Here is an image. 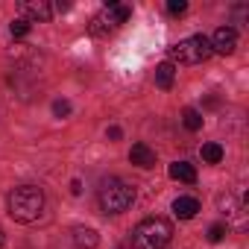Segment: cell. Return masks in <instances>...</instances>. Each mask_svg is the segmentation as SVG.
Listing matches in <instances>:
<instances>
[{
	"instance_id": "13",
	"label": "cell",
	"mask_w": 249,
	"mask_h": 249,
	"mask_svg": "<svg viewBox=\"0 0 249 249\" xmlns=\"http://www.w3.org/2000/svg\"><path fill=\"white\" fill-rule=\"evenodd\" d=\"M182 123H185V129L196 132V129H202V114H199L196 108H185V111H182Z\"/></svg>"
},
{
	"instance_id": "14",
	"label": "cell",
	"mask_w": 249,
	"mask_h": 249,
	"mask_svg": "<svg viewBox=\"0 0 249 249\" xmlns=\"http://www.w3.org/2000/svg\"><path fill=\"white\" fill-rule=\"evenodd\" d=\"M202 161H208V164H220L223 161V147L220 144H202Z\"/></svg>"
},
{
	"instance_id": "19",
	"label": "cell",
	"mask_w": 249,
	"mask_h": 249,
	"mask_svg": "<svg viewBox=\"0 0 249 249\" xmlns=\"http://www.w3.org/2000/svg\"><path fill=\"white\" fill-rule=\"evenodd\" d=\"M120 135H123L120 126H111V129H108V138H111V141H120Z\"/></svg>"
},
{
	"instance_id": "16",
	"label": "cell",
	"mask_w": 249,
	"mask_h": 249,
	"mask_svg": "<svg viewBox=\"0 0 249 249\" xmlns=\"http://www.w3.org/2000/svg\"><path fill=\"white\" fill-rule=\"evenodd\" d=\"M223 237H226V226H223V223H217V226L208 229V240H211V243H220Z\"/></svg>"
},
{
	"instance_id": "17",
	"label": "cell",
	"mask_w": 249,
	"mask_h": 249,
	"mask_svg": "<svg viewBox=\"0 0 249 249\" xmlns=\"http://www.w3.org/2000/svg\"><path fill=\"white\" fill-rule=\"evenodd\" d=\"M53 114H56V117H68V114H71V103H68V100H56V103H53Z\"/></svg>"
},
{
	"instance_id": "10",
	"label": "cell",
	"mask_w": 249,
	"mask_h": 249,
	"mask_svg": "<svg viewBox=\"0 0 249 249\" xmlns=\"http://www.w3.org/2000/svg\"><path fill=\"white\" fill-rule=\"evenodd\" d=\"M196 211H199V199H194V196H179L173 202V214L179 220H191V217H196Z\"/></svg>"
},
{
	"instance_id": "6",
	"label": "cell",
	"mask_w": 249,
	"mask_h": 249,
	"mask_svg": "<svg viewBox=\"0 0 249 249\" xmlns=\"http://www.w3.org/2000/svg\"><path fill=\"white\" fill-rule=\"evenodd\" d=\"M208 41H211V50H214V53L229 56V53H234V47H237V33H234L231 27H220V30L214 33V38H208Z\"/></svg>"
},
{
	"instance_id": "1",
	"label": "cell",
	"mask_w": 249,
	"mask_h": 249,
	"mask_svg": "<svg viewBox=\"0 0 249 249\" xmlns=\"http://www.w3.org/2000/svg\"><path fill=\"white\" fill-rule=\"evenodd\" d=\"M44 211V194L36 185H21L9 194V214L18 223H36Z\"/></svg>"
},
{
	"instance_id": "5",
	"label": "cell",
	"mask_w": 249,
	"mask_h": 249,
	"mask_svg": "<svg viewBox=\"0 0 249 249\" xmlns=\"http://www.w3.org/2000/svg\"><path fill=\"white\" fill-rule=\"evenodd\" d=\"M129 15H132V9H129V6H123V3H108L100 15H94V18H91L88 33H91L94 38H106V36H111L120 24H126V21H129Z\"/></svg>"
},
{
	"instance_id": "3",
	"label": "cell",
	"mask_w": 249,
	"mask_h": 249,
	"mask_svg": "<svg viewBox=\"0 0 249 249\" xmlns=\"http://www.w3.org/2000/svg\"><path fill=\"white\" fill-rule=\"evenodd\" d=\"M135 202V191L123 179H106L100 185V208L106 214H123Z\"/></svg>"
},
{
	"instance_id": "21",
	"label": "cell",
	"mask_w": 249,
	"mask_h": 249,
	"mask_svg": "<svg viewBox=\"0 0 249 249\" xmlns=\"http://www.w3.org/2000/svg\"><path fill=\"white\" fill-rule=\"evenodd\" d=\"M0 249H3V229H0Z\"/></svg>"
},
{
	"instance_id": "4",
	"label": "cell",
	"mask_w": 249,
	"mask_h": 249,
	"mask_svg": "<svg viewBox=\"0 0 249 249\" xmlns=\"http://www.w3.org/2000/svg\"><path fill=\"white\" fill-rule=\"evenodd\" d=\"M211 41L205 36H191V38H182L179 44H173L167 50L170 56V65L179 62V65H202L205 59H211Z\"/></svg>"
},
{
	"instance_id": "8",
	"label": "cell",
	"mask_w": 249,
	"mask_h": 249,
	"mask_svg": "<svg viewBox=\"0 0 249 249\" xmlns=\"http://www.w3.org/2000/svg\"><path fill=\"white\" fill-rule=\"evenodd\" d=\"M129 161L138 164V167H144V170H150V167H156V153H153L147 144H132V150H129Z\"/></svg>"
},
{
	"instance_id": "20",
	"label": "cell",
	"mask_w": 249,
	"mask_h": 249,
	"mask_svg": "<svg viewBox=\"0 0 249 249\" xmlns=\"http://www.w3.org/2000/svg\"><path fill=\"white\" fill-rule=\"evenodd\" d=\"M71 191H73V194H82V182H79V179H73V182H71Z\"/></svg>"
},
{
	"instance_id": "7",
	"label": "cell",
	"mask_w": 249,
	"mask_h": 249,
	"mask_svg": "<svg viewBox=\"0 0 249 249\" xmlns=\"http://www.w3.org/2000/svg\"><path fill=\"white\" fill-rule=\"evenodd\" d=\"M21 12H24L27 21H50L53 18V6L47 3V0H24Z\"/></svg>"
},
{
	"instance_id": "9",
	"label": "cell",
	"mask_w": 249,
	"mask_h": 249,
	"mask_svg": "<svg viewBox=\"0 0 249 249\" xmlns=\"http://www.w3.org/2000/svg\"><path fill=\"white\" fill-rule=\"evenodd\" d=\"M167 173H170V179L185 182V185H194V182H196V170H194V164H188V161H173Z\"/></svg>"
},
{
	"instance_id": "12",
	"label": "cell",
	"mask_w": 249,
	"mask_h": 249,
	"mask_svg": "<svg viewBox=\"0 0 249 249\" xmlns=\"http://www.w3.org/2000/svg\"><path fill=\"white\" fill-rule=\"evenodd\" d=\"M73 240H76L79 249H97L100 234H97L94 229H73Z\"/></svg>"
},
{
	"instance_id": "15",
	"label": "cell",
	"mask_w": 249,
	"mask_h": 249,
	"mask_svg": "<svg viewBox=\"0 0 249 249\" xmlns=\"http://www.w3.org/2000/svg\"><path fill=\"white\" fill-rule=\"evenodd\" d=\"M30 30H33V24H30L27 18H15V21H12V27H9V33H12L15 38H24Z\"/></svg>"
},
{
	"instance_id": "18",
	"label": "cell",
	"mask_w": 249,
	"mask_h": 249,
	"mask_svg": "<svg viewBox=\"0 0 249 249\" xmlns=\"http://www.w3.org/2000/svg\"><path fill=\"white\" fill-rule=\"evenodd\" d=\"M167 12H170V15H185V12H188V3H185V0H170V3H167Z\"/></svg>"
},
{
	"instance_id": "2",
	"label": "cell",
	"mask_w": 249,
	"mask_h": 249,
	"mask_svg": "<svg viewBox=\"0 0 249 249\" xmlns=\"http://www.w3.org/2000/svg\"><path fill=\"white\" fill-rule=\"evenodd\" d=\"M170 237H173V226L164 217H147L132 231L135 249H167Z\"/></svg>"
},
{
	"instance_id": "11",
	"label": "cell",
	"mask_w": 249,
	"mask_h": 249,
	"mask_svg": "<svg viewBox=\"0 0 249 249\" xmlns=\"http://www.w3.org/2000/svg\"><path fill=\"white\" fill-rule=\"evenodd\" d=\"M173 76H176V68H173L170 62H161V65L156 68V85H159L161 91H170V88H173Z\"/></svg>"
}]
</instances>
